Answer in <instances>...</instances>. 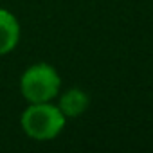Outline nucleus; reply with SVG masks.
Masks as SVG:
<instances>
[{
	"mask_svg": "<svg viewBox=\"0 0 153 153\" xmlns=\"http://www.w3.org/2000/svg\"><path fill=\"white\" fill-rule=\"evenodd\" d=\"M20 124L29 139L38 142H47L56 139L63 131L67 124V117L52 101L29 103V106L22 112Z\"/></svg>",
	"mask_w": 153,
	"mask_h": 153,
	"instance_id": "1",
	"label": "nucleus"
},
{
	"mask_svg": "<svg viewBox=\"0 0 153 153\" xmlns=\"http://www.w3.org/2000/svg\"><path fill=\"white\" fill-rule=\"evenodd\" d=\"M20 92L27 103L54 101L61 92V76L51 63H33L20 78Z\"/></svg>",
	"mask_w": 153,
	"mask_h": 153,
	"instance_id": "2",
	"label": "nucleus"
},
{
	"mask_svg": "<svg viewBox=\"0 0 153 153\" xmlns=\"http://www.w3.org/2000/svg\"><path fill=\"white\" fill-rule=\"evenodd\" d=\"M90 106V97L83 88H68L58 94V108L67 119H76L83 115Z\"/></svg>",
	"mask_w": 153,
	"mask_h": 153,
	"instance_id": "3",
	"label": "nucleus"
},
{
	"mask_svg": "<svg viewBox=\"0 0 153 153\" xmlns=\"http://www.w3.org/2000/svg\"><path fill=\"white\" fill-rule=\"evenodd\" d=\"M20 34L22 29L18 18L11 11L0 7V56H6L16 49Z\"/></svg>",
	"mask_w": 153,
	"mask_h": 153,
	"instance_id": "4",
	"label": "nucleus"
}]
</instances>
